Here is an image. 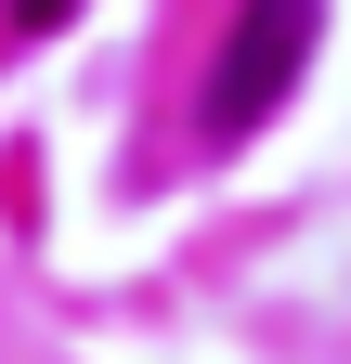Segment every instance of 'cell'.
<instances>
[{
	"mask_svg": "<svg viewBox=\"0 0 351 364\" xmlns=\"http://www.w3.org/2000/svg\"><path fill=\"white\" fill-rule=\"evenodd\" d=\"M313 26H325V0H247V14H234L222 65H208V144H247V130L299 91V65H313Z\"/></svg>",
	"mask_w": 351,
	"mask_h": 364,
	"instance_id": "1",
	"label": "cell"
},
{
	"mask_svg": "<svg viewBox=\"0 0 351 364\" xmlns=\"http://www.w3.org/2000/svg\"><path fill=\"white\" fill-rule=\"evenodd\" d=\"M78 14V0H14V26H65Z\"/></svg>",
	"mask_w": 351,
	"mask_h": 364,
	"instance_id": "2",
	"label": "cell"
}]
</instances>
